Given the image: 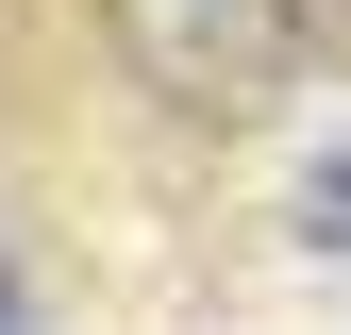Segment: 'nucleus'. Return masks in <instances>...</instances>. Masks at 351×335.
Masks as SVG:
<instances>
[{
    "instance_id": "f257e3e1",
    "label": "nucleus",
    "mask_w": 351,
    "mask_h": 335,
    "mask_svg": "<svg viewBox=\"0 0 351 335\" xmlns=\"http://www.w3.org/2000/svg\"><path fill=\"white\" fill-rule=\"evenodd\" d=\"M117 67L184 117H251L268 84L301 67V0H101Z\"/></svg>"
},
{
    "instance_id": "f03ea898",
    "label": "nucleus",
    "mask_w": 351,
    "mask_h": 335,
    "mask_svg": "<svg viewBox=\"0 0 351 335\" xmlns=\"http://www.w3.org/2000/svg\"><path fill=\"white\" fill-rule=\"evenodd\" d=\"M301 251H351V168H318V185H301Z\"/></svg>"
},
{
    "instance_id": "7ed1b4c3",
    "label": "nucleus",
    "mask_w": 351,
    "mask_h": 335,
    "mask_svg": "<svg viewBox=\"0 0 351 335\" xmlns=\"http://www.w3.org/2000/svg\"><path fill=\"white\" fill-rule=\"evenodd\" d=\"M0 335H34V285H17V268H0Z\"/></svg>"
}]
</instances>
